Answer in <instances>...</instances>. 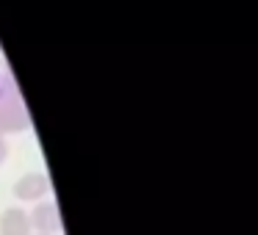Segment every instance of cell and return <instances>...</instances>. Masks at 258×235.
Segmentation results:
<instances>
[{"label":"cell","mask_w":258,"mask_h":235,"mask_svg":"<svg viewBox=\"0 0 258 235\" xmlns=\"http://www.w3.org/2000/svg\"><path fill=\"white\" fill-rule=\"evenodd\" d=\"M50 183L42 172H31V174H23V177L14 183V196L20 202H39L42 196L47 194Z\"/></svg>","instance_id":"obj_1"},{"label":"cell","mask_w":258,"mask_h":235,"mask_svg":"<svg viewBox=\"0 0 258 235\" xmlns=\"http://www.w3.org/2000/svg\"><path fill=\"white\" fill-rule=\"evenodd\" d=\"M31 224H34L39 232L45 235H53L61 229V216H58V205L53 199H45V202H36L34 213H31Z\"/></svg>","instance_id":"obj_2"},{"label":"cell","mask_w":258,"mask_h":235,"mask_svg":"<svg viewBox=\"0 0 258 235\" xmlns=\"http://www.w3.org/2000/svg\"><path fill=\"white\" fill-rule=\"evenodd\" d=\"M31 213H25L23 207H6L0 213V235H31Z\"/></svg>","instance_id":"obj_3"},{"label":"cell","mask_w":258,"mask_h":235,"mask_svg":"<svg viewBox=\"0 0 258 235\" xmlns=\"http://www.w3.org/2000/svg\"><path fill=\"white\" fill-rule=\"evenodd\" d=\"M28 125L23 105L17 100H0V136L3 133H17Z\"/></svg>","instance_id":"obj_4"},{"label":"cell","mask_w":258,"mask_h":235,"mask_svg":"<svg viewBox=\"0 0 258 235\" xmlns=\"http://www.w3.org/2000/svg\"><path fill=\"white\" fill-rule=\"evenodd\" d=\"M6 155H9V144H6V139L0 136V163L6 161Z\"/></svg>","instance_id":"obj_5"},{"label":"cell","mask_w":258,"mask_h":235,"mask_svg":"<svg viewBox=\"0 0 258 235\" xmlns=\"http://www.w3.org/2000/svg\"><path fill=\"white\" fill-rule=\"evenodd\" d=\"M39 235H45V232H39Z\"/></svg>","instance_id":"obj_6"}]
</instances>
